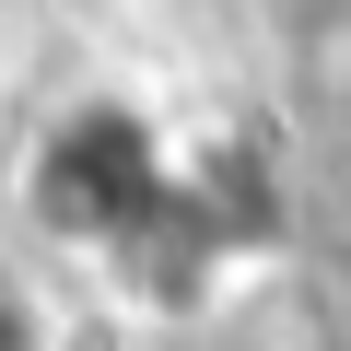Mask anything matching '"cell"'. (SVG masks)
<instances>
[{
    "label": "cell",
    "mask_w": 351,
    "mask_h": 351,
    "mask_svg": "<svg viewBox=\"0 0 351 351\" xmlns=\"http://www.w3.org/2000/svg\"><path fill=\"white\" fill-rule=\"evenodd\" d=\"M0 351H47V304H36V281L0 258Z\"/></svg>",
    "instance_id": "3957f363"
},
{
    "label": "cell",
    "mask_w": 351,
    "mask_h": 351,
    "mask_svg": "<svg viewBox=\"0 0 351 351\" xmlns=\"http://www.w3.org/2000/svg\"><path fill=\"white\" fill-rule=\"evenodd\" d=\"M188 351H351V293L316 258H246L188 304Z\"/></svg>",
    "instance_id": "7a4b0ae2"
},
{
    "label": "cell",
    "mask_w": 351,
    "mask_h": 351,
    "mask_svg": "<svg viewBox=\"0 0 351 351\" xmlns=\"http://www.w3.org/2000/svg\"><path fill=\"white\" fill-rule=\"evenodd\" d=\"M129 12H164V0H129Z\"/></svg>",
    "instance_id": "277c9868"
},
{
    "label": "cell",
    "mask_w": 351,
    "mask_h": 351,
    "mask_svg": "<svg viewBox=\"0 0 351 351\" xmlns=\"http://www.w3.org/2000/svg\"><path fill=\"white\" fill-rule=\"evenodd\" d=\"M12 223L47 234L59 258H94V269L141 281L176 316H188L223 269L269 258L223 211V176L176 141L141 94H71V106L36 117V141L12 164Z\"/></svg>",
    "instance_id": "6da1fadb"
}]
</instances>
